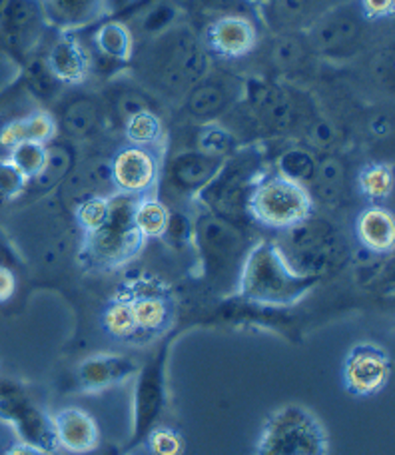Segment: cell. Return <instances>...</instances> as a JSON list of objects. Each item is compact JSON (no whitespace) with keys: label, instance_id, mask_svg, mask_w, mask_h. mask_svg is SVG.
<instances>
[{"label":"cell","instance_id":"6da1fadb","mask_svg":"<svg viewBox=\"0 0 395 455\" xmlns=\"http://www.w3.org/2000/svg\"><path fill=\"white\" fill-rule=\"evenodd\" d=\"M236 283L238 296L246 302L286 307L308 296L320 283V275L302 272L278 243L260 240L241 259Z\"/></svg>","mask_w":395,"mask_h":455},{"label":"cell","instance_id":"7a4b0ae2","mask_svg":"<svg viewBox=\"0 0 395 455\" xmlns=\"http://www.w3.org/2000/svg\"><path fill=\"white\" fill-rule=\"evenodd\" d=\"M134 202L136 198L116 192L115 196H110L108 220L96 232L84 234L80 254L94 270H118V267L132 262L142 251L146 240L132 222Z\"/></svg>","mask_w":395,"mask_h":455},{"label":"cell","instance_id":"3957f363","mask_svg":"<svg viewBox=\"0 0 395 455\" xmlns=\"http://www.w3.org/2000/svg\"><path fill=\"white\" fill-rule=\"evenodd\" d=\"M246 212L270 230H294L313 214V200L304 184L278 172L257 178L246 200Z\"/></svg>","mask_w":395,"mask_h":455},{"label":"cell","instance_id":"277c9868","mask_svg":"<svg viewBox=\"0 0 395 455\" xmlns=\"http://www.w3.org/2000/svg\"><path fill=\"white\" fill-rule=\"evenodd\" d=\"M256 455H328V434L310 410L289 403L265 419Z\"/></svg>","mask_w":395,"mask_h":455},{"label":"cell","instance_id":"5b68a950","mask_svg":"<svg viewBox=\"0 0 395 455\" xmlns=\"http://www.w3.org/2000/svg\"><path fill=\"white\" fill-rule=\"evenodd\" d=\"M120 291L130 304L138 328L134 346L150 344L172 330L176 322V299L164 282L142 275L126 282Z\"/></svg>","mask_w":395,"mask_h":455},{"label":"cell","instance_id":"8992f818","mask_svg":"<svg viewBox=\"0 0 395 455\" xmlns=\"http://www.w3.org/2000/svg\"><path fill=\"white\" fill-rule=\"evenodd\" d=\"M260 176V158L254 150L233 152L200 190V196L217 214H232L240 208V202L246 208L248 194Z\"/></svg>","mask_w":395,"mask_h":455},{"label":"cell","instance_id":"52a82bcc","mask_svg":"<svg viewBox=\"0 0 395 455\" xmlns=\"http://www.w3.org/2000/svg\"><path fill=\"white\" fill-rule=\"evenodd\" d=\"M162 172L158 148L126 144L110 162V178L118 194L140 198L156 190Z\"/></svg>","mask_w":395,"mask_h":455},{"label":"cell","instance_id":"ba28073f","mask_svg":"<svg viewBox=\"0 0 395 455\" xmlns=\"http://www.w3.org/2000/svg\"><path fill=\"white\" fill-rule=\"evenodd\" d=\"M391 378V360L375 344H358L345 355L342 379L350 395L374 397L382 394Z\"/></svg>","mask_w":395,"mask_h":455},{"label":"cell","instance_id":"9c48e42d","mask_svg":"<svg viewBox=\"0 0 395 455\" xmlns=\"http://www.w3.org/2000/svg\"><path fill=\"white\" fill-rule=\"evenodd\" d=\"M0 418L8 421L20 442L35 445V448L54 453L59 450L54 435L52 418L35 408L27 397L16 389L0 387Z\"/></svg>","mask_w":395,"mask_h":455},{"label":"cell","instance_id":"30bf717a","mask_svg":"<svg viewBox=\"0 0 395 455\" xmlns=\"http://www.w3.org/2000/svg\"><path fill=\"white\" fill-rule=\"evenodd\" d=\"M196 238L206 270L230 272L232 267H236L240 272L241 262H238V256L241 251V235L228 222L217 216H201L196 224Z\"/></svg>","mask_w":395,"mask_h":455},{"label":"cell","instance_id":"8fae6325","mask_svg":"<svg viewBox=\"0 0 395 455\" xmlns=\"http://www.w3.org/2000/svg\"><path fill=\"white\" fill-rule=\"evenodd\" d=\"M206 51L225 60L244 59L257 46V28L241 14L217 16L206 28Z\"/></svg>","mask_w":395,"mask_h":455},{"label":"cell","instance_id":"7c38bea8","mask_svg":"<svg viewBox=\"0 0 395 455\" xmlns=\"http://www.w3.org/2000/svg\"><path fill=\"white\" fill-rule=\"evenodd\" d=\"M44 64L56 78V83L64 86L83 84L91 75V56L83 43L70 32H62L54 40L52 46L48 48Z\"/></svg>","mask_w":395,"mask_h":455},{"label":"cell","instance_id":"4fadbf2b","mask_svg":"<svg viewBox=\"0 0 395 455\" xmlns=\"http://www.w3.org/2000/svg\"><path fill=\"white\" fill-rule=\"evenodd\" d=\"M59 450L86 455L99 450L100 429L91 413L80 408H64L52 418Z\"/></svg>","mask_w":395,"mask_h":455},{"label":"cell","instance_id":"5bb4252c","mask_svg":"<svg viewBox=\"0 0 395 455\" xmlns=\"http://www.w3.org/2000/svg\"><path fill=\"white\" fill-rule=\"evenodd\" d=\"M246 102L270 128H286L294 120V104L286 91L262 78H249L244 88Z\"/></svg>","mask_w":395,"mask_h":455},{"label":"cell","instance_id":"9a60e30c","mask_svg":"<svg viewBox=\"0 0 395 455\" xmlns=\"http://www.w3.org/2000/svg\"><path fill=\"white\" fill-rule=\"evenodd\" d=\"M162 365L160 355L156 362H152L146 370H142L138 378V386H136V429L134 440L130 445L142 442L148 432L154 427V421L158 411L162 410L164 403V378H162Z\"/></svg>","mask_w":395,"mask_h":455},{"label":"cell","instance_id":"2e32d148","mask_svg":"<svg viewBox=\"0 0 395 455\" xmlns=\"http://www.w3.org/2000/svg\"><path fill=\"white\" fill-rule=\"evenodd\" d=\"M208 68L206 46L200 43L198 36L192 35L188 28H182L174 35L172 52H170V68H168L166 80L170 84L178 83V86L192 83L198 84L204 78Z\"/></svg>","mask_w":395,"mask_h":455},{"label":"cell","instance_id":"e0dca14e","mask_svg":"<svg viewBox=\"0 0 395 455\" xmlns=\"http://www.w3.org/2000/svg\"><path fill=\"white\" fill-rule=\"evenodd\" d=\"M361 14L358 6H340L320 19L310 30L312 46L318 51H337L352 44L361 32Z\"/></svg>","mask_w":395,"mask_h":455},{"label":"cell","instance_id":"ac0fdd59","mask_svg":"<svg viewBox=\"0 0 395 455\" xmlns=\"http://www.w3.org/2000/svg\"><path fill=\"white\" fill-rule=\"evenodd\" d=\"M138 371V363L126 355H92L80 363L78 368V386L84 392H102L120 381L128 379Z\"/></svg>","mask_w":395,"mask_h":455},{"label":"cell","instance_id":"d6986e66","mask_svg":"<svg viewBox=\"0 0 395 455\" xmlns=\"http://www.w3.org/2000/svg\"><path fill=\"white\" fill-rule=\"evenodd\" d=\"M44 20L62 32H72L100 20L108 11V0H40Z\"/></svg>","mask_w":395,"mask_h":455},{"label":"cell","instance_id":"ffe728a7","mask_svg":"<svg viewBox=\"0 0 395 455\" xmlns=\"http://www.w3.org/2000/svg\"><path fill=\"white\" fill-rule=\"evenodd\" d=\"M356 235L372 254H390L395 246L393 214L383 206H367L356 220Z\"/></svg>","mask_w":395,"mask_h":455},{"label":"cell","instance_id":"44dd1931","mask_svg":"<svg viewBox=\"0 0 395 455\" xmlns=\"http://www.w3.org/2000/svg\"><path fill=\"white\" fill-rule=\"evenodd\" d=\"M43 22L40 0H0V27L16 44L35 38Z\"/></svg>","mask_w":395,"mask_h":455},{"label":"cell","instance_id":"7402d4cb","mask_svg":"<svg viewBox=\"0 0 395 455\" xmlns=\"http://www.w3.org/2000/svg\"><path fill=\"white\" fill-rule=\"evenodd\" d=\"M56 130H59V124H56L52 114L36 110L22 118L11 120L0 128V146L6 150H11L12 146L20 142H38L48 146L54 140Z\"/></svg>","mask_w":395,"mask_h":455},{"label":"cell","instance_id":"603a6c76","mask_svg":"<svg viewBox=\"0 0 395 455\" xmlns=\"http://www.w3.org/2000/svg\"><path fill=\"white\" fill-rule=\"evenodd\" d=\"M224 164L220 158H209L201 152H184L176 156L170 168L174 186L182 192H200L212 180Z\"/></svg>","mask_w":395,"mask_h":455},{"label":"cell","instance_id":"cb8c5ba5","mask_svg":"<svg viewBox=\"0 0 395 455\" xmlns=\"http://www.w3.org/2000/svg\"><path fill=\"white\" fill-rule=\"evenodd\" d=\"M170 210L166 208L164 202H160L156 196H140L136 198L132 208V222L144 240L164 238L168 224H170Z\"/></svg>","mask_w":395,"mask_h":455},{"label":"cell","instance_id":"d4e9b609","mask_svg":"<svg viewBox=\"0 0 395 455\" xmlns=\"http://www.w3.org/2000/svg\"><path fill=\"white\" fill-rule=\"evenodd\" d=\"M94 46L102 56L115 62H130L134 52V38L124 22L110 20L100 24L94 32Z\"/></svg>","mask_w":395,"mask_h":455},{"label":"cell","instance_id":"484cf974","mask_svg":"<svg viewBox=\"0 0 395 455\" xmlns=\"http://www.w3.org/2000/svg\"><path fill=\"white\" fill-rule=\"evenodd\" d=\"M102 328L112 339L124 341V344H132V346L136 344L138 328H136L132 307L120 290L110 298V302L104 306Z\"/></svg>","mask_w":395,"mask_h":455},{"label":"cell","instance_id":"4316f807","mask_svg":"<svg viewBox=\"0 0 395 455\" xmlns=\"http://www.w3.org/2000/svg\"><path fill=\"white\" fill-rule=\"evenodd\" d=\"M228 88L212 83V80H201L188 94V110L198 118H214L228 107Z\"/></svg>","mask_w":395,"mask_h":455},{"label":"cell","instance_id":"83f0119b","mask_svg":"<svg viewBox=\"0 0 395 455\" xmlns=\"http://www.w3.org/2000/svg\"><path fill=\"white\" fill-rule=\"evenodd\" d=\"M124 136L128 144L132 146H146V148H158L164 138V124L158 114L142 110L134 116L124 120Z\"/></svg>","mask_w":395,"mask_h":455},{"label":"cell","instance_id":"f1b7e54d","mask_svg":"<svg viewBox=\"0 0 395 455\" xmlns=\"http://www.w3.org/2000/svg\"><path fill=\"white\" fill-rule=\"evenodd\" d=\"M393 168L383 162H372L359 170L358 174V188L361 196L369 202H383L391 196L393 192Z\"/></svg>","mask_w":395,"mask_h":455},{"label":"cell","instance_id":"f546056e","mask_svg":"<svg viewBox=\"0 0 395 455\" xmlns=\"http://www.w3.org/2000/svg\"><path fill=\"white\" fill-rule=\"evenodd\" d=\"M198 152L225 160L236 152V136L217 122H208L198 130Z\"/></svg>","mask_w":395,"mask_h":455},{"label":"cell","instance_id":"4dcf8cb0","mask_svg":"<svg viewBox=\"0 0 395 455\" xmlns=\"http://www.w3.org/2000/svg\"><path fill=\"white\" fill-rule=\"evenodd\" d=\"M99 124V107L91 99H78L62 114V128L72 138H84Z\"/></svg>","mask_w":395,"mask_h":455},{"label":"cell","instance_id":"1f68e13d","mask_svg":"<svg viewBox=\"0 0 395 455\" xmlns=\"http://www.w3.org/2000/svg\"><path fill=\"white\" fill-rule=\"evenodd\" d=\"M8 160L27 176V180H36L43 174L48 160V146L38 142H20L8 150Z\"/></svg>","mask_w":395,"mask_h":455},{"label":"cell","instance_id":"d6a6232c","mask_svg":"<svg viewBox=\"0 0 395 455\" xmlns=\"http://www.w3.org/2000/svg\"><path fill=\"white\" fill-rule=\"evenodd\" d=\"M318 162L304 148H289L278 160V174L289 178L297 184H304L316 176Z\"/></svg>","mask_w":395,"mask_h":455},{"label":"cell","instance_id":"836d02e7","mask_svg":"<svg viewBox=\"0 0 395 455\" xmlns=\"http://www.w3.org/2000/svg\"><path fill=\"white\" fill-rule=\"evenodd\" d=\"M76 224L84 234H92L110 216V196H88L76 206Z\"/></svg>","mask_w":395,"mask_h":455},{"label":"cell","instance_id":"e575fe53","mask_svg":"<svg viewBox=\"0 0 395 455\" xmlns=\"http://www.w3.org/2000/svg\"><path fill=\"white\" fill-rule=\"evenodd\" d=\"M144 443L152 455H182L184 437L180 432L168 426H154L144 437Z\"/></svg>","mask_w":395,"mask_h":455},{"label":"cell","instance_id":"d590c367","mask_svg":"<svg viewBox=\"0 0 395 455\" xmlns=\"http://www.w3.org/2000/svg\"><path fill=\"white\" fill-rule=\"evenodd\" d=\"M24 78H27L30 92L44 100L52 99L60 86L59 83H56V78L51 75V70L46 68L44 60H32L27 67V72H24Z\"/></svg>","mask_w":395,"mask_h":455},{"label":"cell","instance_id":"8d00e7d4","mask_svg":"<svg viewBox=\"0 0 395 455\" xmlns=\"http://www.w3.org/2000/svg\"><path fill=\"white\" fill-rule=\"evenodd\" d=\"M27 184V176L11 160H0V200H14L16 196H20Z\"/></svg>","mask_w":395,"mask_h":455},{"label":"cell","instance_id":"74e56055","mask_svg":"<svg viewBox=\"0 0 395 455\" xmlns=\"http://www.w3.org/2000/svg\"><path fill=\"white\" fill-rule=\"evenodd\" d=\"M272 59H273V64L280 68L297 67L304 59V44L292 36L280 38L278 43L273 44Z\"/></svg>","mask_w":395,"mask_h":455},{"label":"cell","instance_id":"f35d334b","mask_svg":"<svg viewBox=\"0 0 395 455\" xmlns=\"http://www.w3.org/2000/svg\"><path fill=\"white\" fill-rule=\"evenodd\" d=\"M356 6L364 20H383L393 16L395 0H358Z\"/></svg>","mask_w":395,"mask_h":455},{"label":"cell","instance_id":"ab89813d","mask_svg":"<svg viewBox=\"0 0 395 455\" xmlns=\"http://www.w3.org/2000/svg\"><path fill=\"white\" fill-rule=\"evenodd\" d=\"M208 11H214L217 14H241L246 16L249 11V0H200Z\"/></svg>","mask_w":395,"mask_h":455},{"label":"cell","instance_id":"60d3db41","mask_svg":"<svg viewBox=\"0 0 395 455\" xmlns=\"http://www.w3.org/2000/svg\"><path fill=\"white\" fill-rule=\"evenodd\" d=\"M148 108H150L148 102L144 100L142 96L134 94V92L120 94L118 100H116V110H118V114H120V116H122L124 120L134 116V114H138V112H142V110H148Z\"/></svg>","mask_w":395,"mask_h":455},{"label":"cell","instance_id":"b9f144b4","mask_svg":"<svg viewBox=\"0 0 395 455\" xmlns=\"http://www.w3.org/2000/svg\"><path fill=\"white\" fill-rule=\"evenodd\" d=\"M305 4H308V0H273V8H276L280 19L284 20H294L297 16H302Z\"/></svg>","mask_w":395,"mask_h":455},{"label":"cell","instance_id":"7bdbcfd3","mask_svg":"<svg viewBox=\"0 0 395 455\" xmlns=\"http://www.w3.org/2000/svg\"><path fill=\"white\" fill-rule=\"evenodd\" d=\"M308 136H310V140H312L313 144L328 146V144L334 142L336 132H334V126L329 124V122L318 120V122H313V124H312Z\"/></svg>","mask_w":395,"mask_h":455},{"label":"cell","instance_id":"ee69618b","mask_svg":"<svg viewBox=\"0 0 395 455\" xmlns=\"http://www.w3.org/2000/svg\"><path fill=\"white\" fill-rule=\"evenodd\" d=\"M16 291V275L11 267L0 264V304H6Z\"/></svg>","mask_w":395,"mask_h":455},{"label":"cell","instance_id":"f6af8a7d","mask_svg":"<svg viewBox=\"0 0 395 455\" xmlns=\"http://www.w3.org/2000/svg\"><path fill=\"white\" fill-rule=\"evenodd\" d=\"M4 455H52V453H48V451L40 450V448H35V445H30V443L16 442L6 450Z\"/></svg>","mask_w":395,"mask_h":455}]
</instances>
